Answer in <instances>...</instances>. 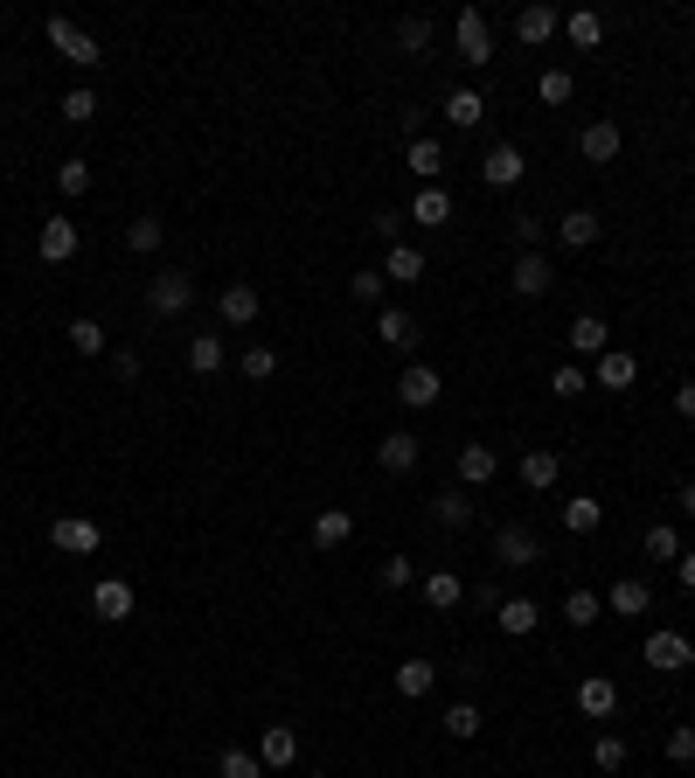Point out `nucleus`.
Wrapping results in <instances>:
<instances>
[{
	"instance_id": "nucleus-56",
	"label": "nucleus",
	"mask_w": 695,
	"mask_h": 778,
	"mask_svg": "<svg viewBox=\"0 0 695 778\" xmlns=\"http://www.w3.org/2000/svg\"><path fill=\"white\" fill-rule=\"evenodd\" d=\"M674 410H682V417H695V383H682V390H674Z\"/></svg>"
},
{
	"instance_id": "nucleus-33",
	"label": "nucleus",
	"mask_w": 695,
	"mask_h": 778,
	"mask_svg": "<svg viewBox=\"0 0 695 778\" xmlns=\"http://www.w3.org/2000/svg\"><path fill=\"white\" fill-rule=\"evenodd\" d=\"M439 730H445V737H453V744H474V737L487 730V716L474 709V702H453V709H445V716H439Z\"/></svg>"
},
{
	"instance_id": "nucleus-12",
	"label": "nucleus",
	"mask_w": 695,
	"mask_h": 778,
	"mask_svg": "<svg viewBox=\"0 0 695 778\" xmlns=\"http://www.w3.org/2000/svg\"><path fill=\"white\" fill-rule=\"evenodd\" d=\"M257 307H265V299H257V286H251V278H230V286L216 292V313H223V327H251V320H257Z\"/></svg>"
},
{
	"instance_id": "nucleus-51",
	"label": "nucleus",
	"mask_w": 695,
	"mask_h": 778,
	"mask_svg": "<svg viewBox=\"0 0 695 778\" xmlns=\"http://www.w3.org/2000/svg\"><path fill=\"white\" fill-rule=\"evenodd\" d=\"M536 98H542V105H571V70H542V77H536Z\"/></svg>"
},
{
	"instance_id": "nucleus-15",
	"label": "nucleus",
	"mask_w": 695,
	"mask_h": 778,
	"mask_svg": "<svg viewBox=\"0 0 695 778\" xmlns=\"http://www.w3.org/2000/svg\"><path fill=\"white\" fill-rule=\"evenodd\" d=\"M375 340H383V348H397V355H410V348L424 340V327H418L404 307H383V313H375Z\"/></svg>"
},
{
	"instance_id": "nucleus-47",
	"label": "nucleus",
	"mask_w": 695,
	"mask_h": 778,
	"mask_svg": "<svg viewBox=\"0 0 695 778\" xmlns=\"http://www.w3.org/2000/svg\"><path fill=\"white\" fill-rule=\"evenodd\" d=\"M383 286H390L383 264H375V272H355V278H348V299H355V307H375V299H383Z\"/></svg>"
},
{
	"instance_id": "nucleus-24",
	"label": "nucleus",
	"mask_w": 695,
	"mask_h": 778,
	"mask_svg": "<svg viewBox=\"0 0 695 778\" xmlns=\"http://www.w3.org/2000/svg\"><path fill=\"white\" fill-rule=\"evenodd\" d=\"M501 472V452L494 445H459V487H487Z\"/></svg>"
},
{
	"instance_id": "nucleus-39",
	"label": "nucleus",
	"mask_w": 695,
	"mask_h": 778,
	"mask_svg": "<svg viewBox=\"0 0 695 778\" xmlns=\"http://www.w3.org/2000/svg\"><path fill=\"white\" fill-rule=\"evenodd\" d=\"M70 348H77V355H111V340H105V320L77 313V320H70Z\"/></svg>"
},
{
	"instance_id": "nucleus-36",
	"label": "nucleus",
	"mask_w": 695,
	"mask_h": 778,
	"mask_svg": "<svg viewBox=\"0 0 695 778\" xmlns=\"http://www.w3.org/2000/svg\"><path fill=\"white\" fill-rule=\"evenodd\" d=\"M410 223H424V230H445V223H453V195H445V188H424V195L410 202Z\"/></svg>"
},
{
	"instance_id": "nucleus-31",
	"label": "nucleus",
	"mask_w": 695,
	"mask_h": 778,
	"mask_svg": "<svg viewBox=\"0 0 695 778\" xmlns=\"http://www.w3.org/2000/svg\"><path fill=\"white\" fill-rule=\"evenodd\" d=\"M223 362H230V340H223V334H195V340H188V369H195V375H216Z\"/></svg>"
},
{
	"instance_id": "nucleus-46",
	"label": "nucleus",
	"mask_w": 695,
	"mask_h": 778,
	"mask_svg": "<svg viewBox=\"0 0 695 778\" xmlns=\"http://www.w3.org/2000/svg\"><path fill=\"white\" fill-rule=\"evenodd\" d=\"M84 188H91V160H77V154H70L63 167H56V195H70V202H77Z\"/></svg>"
},
{
	"instance_id": "nucleus-30",
	"label": "nucleus",
	"mask_w": 695,
	"mask_h": 778,
	"mask_svg": "<svg viewBox=\"0 0 695 778\" xmlns=\"http://www.w3.org/2000/svg\"><path fill=\"white\" fill-rule=\"evenodd\" d=\"M390 681H397V695H404V702H424L431 689H439V668H431V660H404V668L390 674Z\"/></svg>"
},
{
	"instance_id": "nucleus-4",
	"label": "nucleus",
	"mask_w": 695,
	"mask_h": 778,
	"mask_svg": "<svg viewBox=\"0 0 695 778\" xmlns=\"http://www.w3.org/2000/svg\"><path fill=\"white\" fill-rule=\"evenodd\" d=\"M453 43H459V63H474V70L494 63V28H487V14H480V8H459Z\"/></svg>"
},
{
	"instance_id": "nucleus-18",
	"label": "nucleus",
	"mask_w": 695,
	"mask_h": 778,
	"mask_svg": "<svg viewBox=\"0 0 695 778\" xmlns=\"http://www.w3.org/2000/svg\"><path fill=\"white\" fill-rule=\"evenodd\" d=\"M591 383H598V390H633V383H640L633 348H606V355H598V369H591Z\"/></svg>"
},
{
	"instance_id": "nucleus-42",
	"label": "nucleus",
	"mask_w": 695,
	"mask_h": 778,
	"mask_svg": "<svg viewBox=\"0 0 695 778\" xmlns=\"http://www.w3.org/2000/svg\"><path fill=\"white\" fill-rule=\"evenodd\" d=\"M647 556H654V563H682V528L654 522V528H647Z\"/></svg>"
},
{
	"instance_id": "nucleus-41",
	"label": "nucleus",
	"mask_w": 695,
	"mask_h": 778,
	"mask_svg": "<svg viewBox=\"0 0 695 778\" xmlns=\"http://www.w3.org/2000/svg\"><path fill=\"white\" fill-rule=\"evenodd\" d=\"M237 369H243V383H272V375H278V355L265 348V340H257V348H243V355H237Z\"/></svg>"
},
{
	"instance_id": "nucleus-19",
	"label": "nucleus",
	"mask_w": 695,
	"mask_h": 778,
	"mask_svg": "<svg viewBox=\"0 0 695 778\" xmlns=\"http://www.w3.org/2000/svg\"><path fill=\"white\" fill-rule=\"evenodd\" d=\"M647 605H654V584L647 577H619L612 591H606V612H619V619H647Z\"/></svg>"
},
{
	"instance_id": "nucleus-45",
	"label": "nucleus",
	"mask_w": 695,
	"mask_h": 778,
	"mask_svg": "<svg viewBox=\"0 0 695 778\" xmlns=\"http://www.w3.org/2000/svg\"><path fill=\"white\" fill-rule=\"evenodd\" d=\"M563 619H571V625H598V619H606V598H598V591H571V598H563Z\"/></svg>"
},
{
	"instance_id": "nucleus-6",
	"label": "nucleus",
	"mask_w": 695,
	"mask_h": 778,
	"mask_svg": "<svg viewBox=\"0 0 695 778\" xmlns=\"http://www.w3.org/2000/svg\"><path fill=\"white\" fill-rule=\"evenodd\" d=\"M35 251H43V264H70L84 251V230L70 216H43V230H35Z\"/></svg>"
},
{
	"instance_id": "nucleus-1",
	"label": "nucleus",
	"mask_w": 695,
	"mask_h": 778,
	"mask_svg": "<svg viewBox=\"0 0 695 778\" xmlns=\"http://www.w3.org/2000/svg\"><path fill=\"white\" fill-rule=\"evenodd\" d=\"M43 28H49V49L63 56V63H77V70H91V63H105L98 35H91V28H77V22H70V14H49Z\"/></svg>"
},
{
	"instance_id": "nucleus-14",
	"label": "nucleus",
	"mask_w": 695,
	"mask_h": 778,
	"mask_svg": "<svg viewBox=\"0 0 695 778\" xmlns=\"http://www.w3.org/2000/svg\"><path fill=\"white\" fill-rule=\"evenodd\" d=\"M508 286H515L522 299H542V292L556 286V264L542 258V251H522V258H515V272H508Z\"/></svg>"
},
{
	"instance_id": "nucleus-44",
	"label": "nucleus",
	"mask_w": 695,
	"mask_h": 778,
	"mask_svg": "<svg viewBox=\"0 0 695 778\" xmlns=\"http://www.w3.org/2000/svg\"><path fill=\"white\" fill-rule=\"evenodd\" d=\"M585 390H591V369H577V362L550 369V396H563V404H571V396H585Z\"/></svg>"
},
{
	"instance_id": "nucleus-43",
	"label": "nucleus",
	"mask_w": 695,
	"mask_h": 778,
	"mask_svg": "<svg viewBox=\"0 0 695 778\" xmlns=\"http://www.w3.org/2000/svg\"><path fill=\"white\" fill-rule=\"evenodd\" d=\"M626 757H633V751H626V737H619V730H606V737L591 744V765H598V771H626Z\"/></svg>"
},
{
	"instance_id": "nucleus-21",
	"label": "nucleus",
	"mask_w": 695,
	"mask_h": 778,
	"mask_svg": "<svg viewBox=\"0 0 695 778\" xmlns=\"http://www.w3.org/2000/svg\"><path fill=\"white\" fill-rule=\"evenodd\" d=\"M257 757H265V771H286L299 757V730L292 723H265V737H257Z\"/></svg>"
},
{
	"instance_id": "nucleus-22",
	"label": "nucleus",
	"mask_w": 695,
	"mask_h": 778,
	"mask_svg": "<svg viewBox=\"0 0 695 778\" xmlns=\"http://www.w3.org/2000/svg\"><path fill=\"white\" fill-rule=\"evenodd\" d=\"M404 167H410L424 188H439V175H445V146H439V140H404Z\"/></svg>"
},
{
	"instance_id": "nucleus-49",
	"label": "nucleus",
	"mask_w": 695,
	"mask_h": 778,
	"mask_svg": "<svg viewBox=\"0 0 695 778\" xmlns=\"http://www.w3.org/2000/svg\"><path fill=\"white\" fill-rule=\"evenodd\" d=\"M63 119H70V125H91V119H98V91H84V84L63 91Z\"/></svg>"
},
{
	"instance_id": "nucleus-25",
	"label": "nucleus",
	"mask_w": 695,
	"mask_h": 778,
	"mask_svg": "<svg viewBox=\"0 0 695 778\" xmlns=\"http://www.w3.org/2000/svg\"><path fill=\"white\" fill-rule=\"evenodd\" d=\"M355 536V507H321L313 515V549H341Z\"/></svg>"
},
{
	"instance_id": "nucleus-7",
	"label": "nucleus",
	"mask_w": 695,
	"mask_h": 778,
	"mask_svg": "<svg viewBox=\"0 0 695 778\" xmlns=\"http://www.w3.org/2000/svg\"><path fill=\"white\" fill-rule=\"evenodd\" d=\"M91 612H98L105 625H125V619L140 612L133 584H125V577H98V584H91Z\"/></svg>"
},
{
	"instance_id": "nucleus-23",
	"label": "nucleus",
	"mask_w": 695,
	"mask_h": 778,
	"mask_svg": "<svg viewBox=\"0 0 695 778\" xmlns=\"http://www.w3.org/2000/svg\"><path fill=\"white\" fill-rule=\"evenodd\" d=\"M571 348L598 362V355L612 348V327H606V313H577V320H571Z\"/></svg>"
},
{
	"instance_id": "nucleus-10",
	"label": "nucleus",
	"mask_w": 695,
	"mask_h": 778,
	"mask_svg": "<svg viewBox=\"0 0 695 778\" xmlns=\"http://www.w3.org/2000/svg\"><path fill=\"white\" fill-rule=\"evenodd\" d=\"M571 702H577V716H585V723H612V709H619V689H612V674H585Z\"/></svg>"
},
{
	"instance_id": "nucleus-55",
	"label": "nucleus",
	"mask_w": 695,
	"mask_h": 778,
	"mask_svg": "<svg viewBox=\"0 0 695 778\" xmlns=\"http://www.w3.org/2000/svg\"><path fill=\"white\" fill-rule=\"evenodd\" d=\"M674 571H682V591H695V549H682V563H674Z\"/></svg>"
},
{
	"instance_id": "nucleus-2",
	"label": "nucleus",
	"mask_w": 695,
	"mask_h": 778,
	"mask_svg": "<svg viewBox=\"0 0 695 778\" xmlns=\"http://www.w3.org/2000/svg\"><path fill=\"white\" fill-rule=\"evenodd\" d=\"M188 307H195V278L188 272H154L146 278V313L154 320H181Z\"/></svg>"
},
{
	"instance_id": "nucleus-53",
	"label": "nucleus",
	"mask_w": 695,
	"mask_h": 778,
	"mask_svg": "<svg viewBox=\"0 0 695 778\" xmlns=\"http://www.w3.org/2000/svg\"><path fill=\"white\" fill-rule=\"evenodd\" d=\"M369 230L383 237V243H404V216H397V208H375V216H369Z\"/></svg>"
},
{
	"instance_id": "nucleus-20",
	"label": "nucleus",
	"mask_w": 695,
	"mask_h": 778,
	"mask_svg": "<svg viewBox=\"0 0 695 778\" xmlns=\"http://www.w3.org/2000/svg\"><path fill=\"white\" fill-rule=\"evenodd\" d=\"M522 487H529V493H550L556 480H563V459H556V452L550 445H536V452H522Z\"/></svg>"
},
{
	"instance_id": "nucleus-54",
	"label": "nucleus",
	"mask_w": 695,
	"mask_h": 778,
	"mask_svg": "<svg viewBox=\"0 0 695 778\" xmlns=\"http://www.w3.org/2000/svg\"><path fill=\"white\" fill-rule=\"evenodd\" d=\"M140 348H111V375H119V383H140Z\"/></svg>"
},
{
	"instance_id": "nucleus-9",
	"label": "nucleus",
	"mask_w": 695,
	"mask_h": 778,
	"mask_svg": "<svg viewBox=\"0 0 695 778\" xmlns=\"http://www.w3.org/2000/svg\"><path fill=\"white\" fill-rule=\"evenodd\" d=\"M494 563H501V571H529V563H542V542H536V528H501V536H494Z\"/></svg>"
},
{
	"instance_id": "nucleus-37",
	"label": "nucleus",
	"mask_w": 695,
	"mask_h": 778,
	"mask_svg": "<svg viewBox=\"0 0 695 778\" xmlns=\"http://www.w3.org/2000/svg\"><path fill=\"white\" fill-rule=\"evenodd\" d=\"M563 35H571L577 49H598V43H606V14H598V8H577V14H563Z\"/></svg>"
},
{
	"instance_id": "nucleus-8",
	"label": "nucleus",
	"mask_w": 695,
	"mask_h": 778,
	"mask_svg": "<svg viewBox=\"0 0 695 778\" xmlns=\"http://www.w3.org/2000/svg\"><path fill=\"white\" fill-rule=\"evenodd\" d=\"M522 175H529V154H522L515 140H494V146H487V160H480V181H487V188H515Z\"/></svg>"
},
{
	"instance_id": "nucleus-40",
	"label": "nucleus",
	"mask_w": 695,
	"mask_h": 778,
	"mask_svg": "<svg viewBox=\"0 0 695 778\" xmlns=\"http://www.w3.org/2000/svg\"><path fill=\"white\" fill-rule=\"evenodd\" d=\"M216 778H265V757H257V751H237V744H230V751L216 757Z\"/></svg>"
},
{
	"instance_id": "nucleus-27",
	"label": "nucleus",
	"mask_w": 695,
	"mask_h": 778,
	"mask_svg": "<svg viewBox=\"0 0 695 778\" xmlns=\"http://www.w3.org/2000/svg\"><path fill=\"white\" fill-rule=\"evenodd\" d=\"M598 230H606V223H598L591 208H571V216L556 223V243H563V251H591V243H598Z\"/></svg>"
},
{
	"instance_id": "nucleus-32",
	"label": "nucleus",
	"mask_w": 695,
	"mask_h": 778,
	"mask_svg": "<svg viewBox=\"0 0 695 778\" xmlns=\"http://www.w3.org/2000/svg\"><path fill=\"white\" fill-rule=\"evenodd\" d=\"M466 522H474V501H466L459 487L431 493V528H466Z\"/></svg>"
},
{
	"instance_id": "nucleus-57",
	"label": "nucleus",
	"mask_w": 695,
	"mask_h": 778,
	"mask_svg": "<svg viewBox=\"0 0 695 778\" xmlns=\"http://www.w3.org/2000/svg\"><path fill=\"white\" fill-rule=\"evenodd\" d=\"M682 515H688V522H695V480H688V487H682Z\"/></svg>"
},
{
	"instance_id": "nucleus-38",
	"label": "nucleus",
	"mask_w": 695,
	"mask_h": 778,
	"mask_svg": "<svg viewBox=\"0 0 695 778\" xmlns=\"http://www.w3.org/2000/svg\"><path fill=\"white\" fill-rule=\"evenodd\" d=\"M459 598H466L459 571H431V577H424V605H431V612H453Z\"/></svg>"
},
{
	"instance_id": "nucleus-50",
	"label": "nucleus",
	"mask_w": 695,
	"mask_h": 778,
	"mask_svg": "<svg viewBox=\"0 0 695 778\" xmlns=\"http://www.w3.org/2000/svg\"><path fill=\"white\" fill-rule=\"evenodd\" d=\"M375 577H383V591H410V584H418V563H410V556H383Z\"/></svg>"
},
{
	"instance_id": "nucleus-48",
	"label": "nucleus",
	"mask_w": 695,
	"mask_h": 778,
	"mask_svg": "<svg viewBox=\"0 0 695 778\" xmlns=\"http://www.w3.org/2000/svg\"><path fill=\"white\" fill-rule=\"evenodd\" d=\"M397 49H410V56L431 49V22H424V14H404V22H397Z\"/></svg>"
},
{
	"instance_id": "nucleus-28",
	"label": "nucleus",
	"mask_w": 695,
	"mask_h": 778,
	"mask_svg": "<svg viewBox=\"0 0 695 778\" xmlns=\"http://www.w3.org/2000/svg\"><path fill=\"white\" fill-rule=\"evenodd\" d=\"M445 125H453V132H480L487 125V98H480V91H453V98H445Z\"/></svg>"
},
{
	"instance_id": "nucleus-17",
	"label": "nucleus",
	"mask_w": 695,
	"mask_h": 778,
	"mask_svg": "<svg viewBox=\"0 0 695 778\" xmlns=\"http://www.w3.org/2000/svg\"><path fill=\"white\" fill-rule=\"evenodd\" d=\"M556 28H563V14L550 8V0H536V8H522V14H515V43H522V49H536V43H550V35H556Z\"/></svg>"
},
{
	"instance_id": "nucleus-34",
	"label": "nucleus",
	"mask_w": 695,
	"mask_h": 778,
	"mask_svg": "<svg viewBox=\"0 0 695 778\" xmlns=\"http://www.w3.org/2000/svg\"><path fill=\"white\" fill-rule=\"evenodd\" d=\"M375 466H383V472H410V466H418V439H410V431H390V439L375 445Z\"/></svg>"
},
{
	"instance_id": "nucleus-5",
	"label": "nucleus",
	"mask_w": 695,
	"mask_h": 778,
	"mask_svg": "<svg viewBox=\"0 0 695 778\" xmlns=\"http://www.w3.org/2000/svg\"><path fill=\"white\" fill-rule=\"evenodd\" d=\"M49 542L63 549V556H98V549H105V528L91 522V515H56V522H49Z\"/></svg>"
},
{
	"instance_id": "nucleus-26",
	"label": "nucleus",
	"mask_w": 695,
	"mask_h": 778,
	"mask_svg": "<svg viewBox=\"0 0 695 778\" xmlns=\"http://www.w3.org/2000/svg\"><path fill=\"white\" fill-rule=\"evenodd\" d=\"M563 528H571V536H598V528H606V501L571 493V501H563Z\"/></svg>"
},
{
	"instance_id": "nucleus-35",
	"label": "nucleus",
	"mask_w": 695,
	"mask_h": 778,
	"mask_svg": "<svg viewBox=\"0 0 695 778\" xmlns=\"http://www.w3.org/2000/svg\"><path fill=\"white\" fill-rule=\"evenodd\" d=\"M160 243H167V223L160 216H133V223H125V251H133V258H154Z\"/></svg>"
},
{
	"instance_id": "nucleus-11",
	"label": "nucleus",
	"mask_w": 695,
	"mask_h": 778,
	"mask_svg": "<svg viewBox=\"0 0 695 778\" xmlns=\"http://www.w3.org/2000/svg\"><path fill=\"white\" fill-rule=\"evenodd\" d=\"M445 396V383H439V369H424V362H410L404 375H397V404L404 410H431Z\"/></svg>"
},
{
	"instance_id": "nucleus-13",
	"label": "nucleus",
	"mask_w": 695,
	"mask_h": 778,
	"mask_svg": "<svg viewBox=\"0 0 695 778\" xmlns=\"http://www.w3.org/2000/svg\"><path fill=\"white\" fill-rule=\"evenodd\" d=\"M619 146H626V132H619L612 119H591L585 132H577V154H585L591 167H612V160H619Z\"/></svg>"
},
{
	"instance_id": "nucleus-58",
	"label": "nucleus",
	"mask_w": 695,
	"mask_h": 778,
	"mask_svg": "<svg viewBox=\"0 0 695 778\" xmlns=\"http://www.w3.org/2000/svg\"><path fill=\"white\" fill-rule=\"evenodd\" d=\"M307 778H327V771H307Z\"/></svg>"
},
{
	"instance_id": "nucleus-29",
	"label": "nucleus",
	"mask_w": 695,
	"mask_h": 778,
	"mask_svg": "<svg viewBox=\"0 0 695 778\" xmlns=\"http://www.w3.org/2000/svg\"><path fill=\"white\" fill-rule=\"evenodd\" d=\"M383 278L418 286V278H424V251H418V243H390V251H383Z\"/></svg>"
},
{
	"instance_id": "nucleus-16",
	"label": "nucleus",
	"mask_w": 695,
	"mask_h": 778,
	"mask_svg": "<svg viewBox=\"0 0 695 778\" xmlns=\"http://www.w3.org/2000/svg\"><path fill=\"white\" fill-rule=\"evenodd\" d=\"M494 625H501V633H508V639H529L536 625H542V605L515 591V598H501V605H494Z\"/></svg>"
},
{
	"instance_id": "nucleus-52",
	"label": "nucleus",
	"mask_w": 695,
	"mask_h": 778,
	"mask_svg": "<svg viewBox=\"0 0 695 778\" xmlns=\"http://www.w3.org/2000/svg\"><path fill=\"white\" fill-rule=\"evenodd\" d=\"M661 751H668V757H674V765H682V771H688V765H695V723H674V730H668V744H661Z\"/></svg>"
},
{
	"instance_id": "nucleus-3",
	"label": "nucleus",
	"mask_w": 695,
	"mask_h": 778,
	"mask_svg": "<svg viewBox=\"0 0 695 778\" xmlns=\"http://www.w3.org/2000/svg\"><path fill=\"white\" fill-rule=\"evenodd\" d=\"M640 660H647L654 674H682V668H695V639L674 633V625H654L647 647H640Z\"/></svg>"
}]
</instances>
